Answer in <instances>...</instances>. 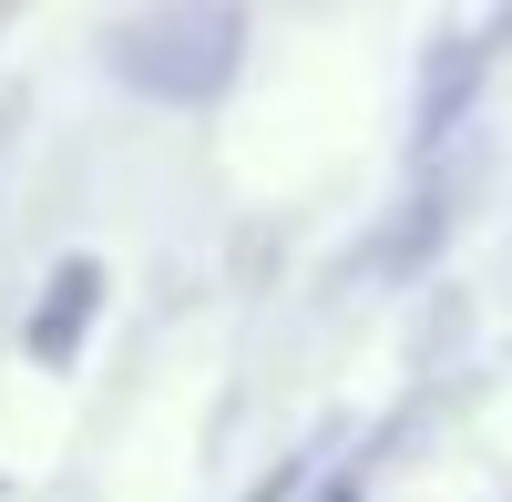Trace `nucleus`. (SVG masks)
Wrapping results in <instances>:
<instances>
[{"mask_svg": "<svg viewBox=\"0 0 512 502\" xmlns=\"http://www.w3.org/2000/svg\"><path fill=\"white\" fill-rule=\"evenodd\" d=\"M359 492H369V472H338V482H328L318 502H359Z\"/></svg>", "mask_w": 512, "mask_h": 502, "instance_id": "nucleus-4", "label": "nucleus"}, {"mask_svg": "<svg viewBox=\"0 0 512 502\" xmlns=\"http://www.w3.org/2000/svg\"><path fill=\"white\" fill-rule=\"evenodd\" d=\"M93 318H103V257H62L52 277H41L31 318H21V349H31L41 369H72L82 339H93Z\"/></svg>", "mask_w": 512, "mask_h": 502, "instance_id": "nucleus-2", "label": "nucleus"}, {"mask_svg": "<svg viewBox=\"0 0 512 502\" xmlns=\"http://www.w3.org/2000/svg\"><path fill=\"white\" fill-rule=\"evenodd\" d=\"M472 93H482V41L461 31V41H441V52H431V72H420V144H441Z\"/></svg>", "mask_w": 512, "mask_h": 502, "instance_id": "nucleus-3", "label": "nucleus"}, {"mask_svg": "<svg viewBox=\"0 0 512 502\" xmlns=\"http://www.w3.org/2000/svg\"><path fill=\"white\" fill-rule=\"evenodd\" d=\"M236 52H246V21H226V11H164V21H134L113 41V72L134 82L144 103H216Z\"/></svg>", "mask_w": 512, "mask_h": 502, "instance_id": "nucleus-1", "label": "nucleus"}]
</instances>
